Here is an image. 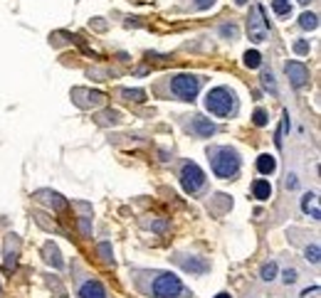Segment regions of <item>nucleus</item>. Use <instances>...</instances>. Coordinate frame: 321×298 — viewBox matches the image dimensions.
Segmentation results:
<instances>
[{"label": "nucleus", "instance_id": "423d86ee", "mask_svg": "<svg viewBox=\"0 0 321 298\" xmlns=\"http://www.w3.org/2000/svg\"><path fill=\"white\" fill-rule=\"evenodd\" d=\"M247 32H250V40L252 42H264L267 40V20H264V10L260 5H255L252 8V13H250V20H247Z\"/></svg>", "mask_w": 321, "mask_h": 298}, {"label": "nucleus", "instance_id": "9d476101", "mask_svg": "<svg viewBox=\"0 0 321 298\" xmlns=\"http://www.w3.org/2000/svg\"><path fill=\"white\" fill-rule=\"evenodd\" d=\"M79 298H106V291L99 281H87L82 288H79Z\"/></svg>", "mask_w": 321, "mask_h": 298}, {"label": "nucleus", "instance_id": "f257e3e1", "mask_svg": "<svg viewBox=\"0 0 321 298\" xmlns=\"http://www.w3.org/2000/svg\"><path fill=\"white\" fill-rule=\"evenodd\" d=\"M210 163H212V173L223 180L235 178L237 170H240V155H237V150L228 148V146L212 150L210 153Z\"/></svg>", "mask_w": 321, "mask_h": 298}, {"label": "nucleus", "instance_id": "4be33fe9", "mask_svg": "<svg viewBox=\"0 0 321 298\" xmlns=\"http://www.w3.org/2000/svg\"><path fill=\"white\" fill-rule=\"evenodd\" d=\"M294 52L296 55H309V42H304V40L294 42Z\"/></svg>", "mask_w": 321, "mask_h": 298}, {"label": "nucleus", "instance_id": "7c9ffc66", "mask_svg": "<svg viewBox=\"0 0 321 298\" xmlns=\"http://www.w3.org/2000/svg\"><path fill=\"white\" fill-rule=\"evenodd\" d=\"M235 3H237V5H245V3H247V0H235Z\"/></svg>", "mask_w": 321, "mask_h": 298}, {"label": "nucleus", "instance_id": "39448f33", "mask_svg": "<svg viewBox=\"0 0 321 298\" xmlns=\"http://www.w3.org/2000/svg\"><path fill=\"white\" fill-rule=\"evenodd\" d=\"M180 185H183V190H185V192L195 195V192H200V190H203L205 173L195 165V163H185V165L180 168Z\"/></svg>", "mask_w": 321, "mask_h": 298}, {"label": "nucleus", "instance_id": "c756f323", "mask_svg": "<svg viewBox=\"0 0 321 298\" xmlns=\"http://www.w3.org/2000/svg\"><path fill=\"white\" fill-rule=\"evenodd\" d=\"M215 298H230V296H228V293H218Z\"/></svg>", "mask_w": 321, "mask_h": 298}, {"label": "nucleus", "instance_id": "2f4dec72", "mask_svg": "<svg viewBox=\"0 0 321 298\" xmlns=\"http://www.w3.org/2000/svg\"><path fill=\"white\" fill-rule=\"evenodd\" d=\"M299 3H301V5H306V3H309V0H299Z\"/></svg>", "mask_w": 321, "mask_h": 298}, {"label": "nucleus", "instance_id": "412c9836", "mask_svg": "<svg viewBox=\"0 0 321 298\" xmlns=\"http://www.w3.org/2000/svg\"><path fill=\"white\" fill-rule=\"evenodd\" d=\"M306 259H309L311 264H319V244H311V246L306 249Z\"/></svg>", "mask_w": 321, "mask_h": 298}, {"label": "nucleus", "instance_id": "cd10ccee", "mask_svg": "<svg viewBox=\"0 0 321 298\" xmlns=\"http://www.w3.org/2000/svg\"><path fill=\"white\" fill-rule=\"evenodd\" d=\"M212 3H215V0H198V8H200V10H207Z\"/></svg>", "mask_w": 321, "mask_h": 298}, {"label": "nucleus", "instance_id": "f03ea898", "mask_svg": "<svg viewBox=\"0 0 321 298\" xmlns=\"http://www.w3.org/2000/svg\"><path fill=\"white\" fill-rule=\"evenodd\" d=\"M205 109L218 116V119H225L235 111V94L228 87H215V89L207 91L205 96Z\"/></svg>", "mask_w": 321, "mask_h": 298}, {"label": "nucleus", "instance_id": "6e6552de", "mask_svg": "<svg viewBox=\"0 0 321 298\" xmlns=\"http://www.w3.org/2000/svg\"><path fill=\"white\" fill-rule=\"evenodd\" d=\"M178 264L185 268V271H190V273H205L207 268H210V264L205 261L203 256H190V259H185V256H178Z\"/></svg>", "mask_w": 321, "mask_h": 298}, {"label": "nucleus", "instance_id": "2eb2a0df", "mask_svg": "<svg viewBox=\"0 0 321 298\" xmlns=\"http://www.w3.org/2000/svg\"><path fill=\"white\" fill-rule=\"evenodd\" d=\"M272 8H274V13H277L279 18H287V15L292 13V3H289V0H272Z\"/></svg>", "mask_w": 321, "mask_h": 298}, {"label": "nucleus", "instance_id": "dca6fc26", "mask_svg": "<svg viewBox=\"0 0 321 298\" xmlns=\"http://www.w3.org/2000/svg\"><path fill=\"white\" fill-rule=\"evenodd\" d=\"M260 64H262V55H260L257 50H250V52L245 55V67H247V69H257Z\"/></svg>", "mask_w": 321, "mask_h": 298}, {"label": "nucleus", "instance_id": "6ab92c4d", "mask_svg": "<svg viewBox=\"0 0 321 298\" xmlns=\"http://www.w3.org/2000/svg\"><path fill=\"white\" fill-rule=\"evenodd\" d=\"M274 278H277V264L269 261L262 266V281H274Z\"/></svg>", "mask_w": 321, "mask_h": 298}, {"label": "nucleus", "instance_id": "b1692460", "mask_svg": "<svg viewBox=\"0 0 321 298\" xmlns=\"http://www.w3.org/2000/svg\"><path fill=\"white\" fill-rule=\"evenodd\" d=\"M282 281H284L287 286H289V283H294V281H296V271H294V268H287V271L282 273Z\"/></svg>", "mask_w": 321, "mask_h": 298}, {"label": "nucleus", "instance_id": "aec40b11", "mask_svg": "<svg viewBox=\"0 0 321 298\" xmlns=\"http://www.w3.org/2000/svg\"><path fill=\"white\" fill-rule=\"evenodd\" d=\"M262 84L272 91V94H277V82H274V74H272V72H264L262 74Z\"/></svg>", "mask_w": 321, "mask_h": 298}, {"label": "nucleus", "instance_id": "9b49d317", "mask_svg": "<svg viewBox=\"0 0 321 298\" xmlns=\"http://www.w3.org/2000/svg\"><path fill=\"white\" fill-rule=\"evenodd\" d=\"M193 131L200 136V138H210V136H215V123L210 119H200V116H195V121H193Z\"/></svg>", "mask_w": 321, "mask_h": 298}, {"label": "nucleus", "instance_id": "4468645a", "mask_svg": "<svg viewBox=\"0 0 321 298\" xmlns=\"http://www.w3.org/2000/svg\"><path fill=\"white\" fill-rule=\"evenodd\" d=\"M299 25H301L304 30H316V28H319V18H316L314 13H304V15L299 18Z\"/></svg>", "mask_w": 321, "mask_h": 298}, {"label": "nucleus", "instance_id": "a211bd4d", "mask_svg": "<svg viewBox=\"0 0 321 298\" xmlns=\"http://www.w3.org/2000/svg\"><path fill=\"white\" fill-rule=\"evenodd\" d=\"M121 96L126 99V101H136V104H141L144 99H146V94L141 89H124L121 91Z\"/></svg>", "mask_w": 321, "mask_h": 298}, {"label": "nucleus", "instance_id": "c85d7f7f", "mask_svg": "<svg viewBox=\"0 0 321 298\" xmlns=\"http://www.w3.org/2000/svg\"><path fill=\"white\" fill-rule=\"evenodd\" d=\"M287 187H289V190L296 187V175H289V178H287Z\"/></svg>", "mask_w": 321, "mask_h": 298}, {"label": "nucleus", "instance_id": "ddd939ff", "mask_svg": "<svg viewBox=\"0 0 321 298\" xmlns=\"http://www.w3.org/2000/svg\"><path fill=\"white\" fill-rule=\"evenodd\" d=\"M252 192H255L257 200H269V197H272V185H269L267 180H257V182L252 185Z\"/></svg>", "mask_w": 321, "mask_h": 298}, {"label": "nucleus", "instance_id": "393cba45", "mask_svg": "<svg viewBox=\"0 0 321 298\" xmlns=\"http://www.w3.org/2000/svg\"><path fill=\"white\" fill-rule=\"evenodd\" d=\"M220 35H223V37H237V28H235V25H223V28H220Z\"/></svg>", "mask_w": 321, "mask_h": 298}, {"label": "nucleus", "instance_id": "bb28decb", "mask_svg": "<svg viewBox=\"0 0 321 298\" xmlns=\"http://www.w3.org/2000/svg\"><path fill=\"white\" fill-rule=\"evenodd\" d=\"M99 254H101L104 259H112V256H109V254H112V249H109V244H101V246H99Z\"/></svg>", "mask_w": 321, "mask_h": 298}, {"label": "nucleus", "instance_id": "f3484780", "mask_svg": "<svg viewBox=\"0 0 321 298\" xmlns=\"http://www.w3.org/2000/svg\"><path fill=\"white\" fill-rule=\"evenodd\" d=\"M45 254H47V256H45V259H47V261H50V264H52V266H55V268H62V259H59L57 249H55V246H52V244H47V246H45Z\"/></svg>", "mask_w": 321, "mask_h": 298}, {"label": "nucleus", "instance_id": "5701e85b", "mask_svg": "<svg viewBox=\"0 0 321 298\" xmlns=\"http://www.w3.org/2000/svg\"><path fill=\"white\" fill-rule=\"evenodd\" d=\"M42 200H47V202H52L55 207H62L64 202L59 200V195H50V192H42Z\"/></svg>", "mask_w": 321, "mask_h": 298}, {"label": "nucleus", "instance_id": "0eeeda50", "mask_svg": "<svg viewBox=\"0 0 321 298\" xmlns=\"http://www.w3.org/2000/svg\"><path fill=\"white\" fill-rule=\"evenodd\" d=\"M284 72H287V77H289L294 89H301V87L309 84V69H306L301 62H289V64L284 67Z\"/></svg>", "mask_w": 321, "mask_h": 298}, {"label": "nucleus", "instance_id": "1a4fd4ad", "mask_svg": "<svg viewBox=\"0 0 321 298\" xmlns=\"http://www.w3.org/2000/svg\"><path fill=\"white\" fill-rule=\"evenodd\" d=\"M301 209H304V214H309L311 219H321L319 197H316L314 192H306V195L301 197Z\"/></svg>", "mask_w": 321, "mask_h": 298}, {"label": "nucleus", "instance_id": "a878e982", "mask_svg": "<svg viewBox=\"0 0 321 298\" xmlns=\"http://www.w3.org/2000/svg\"><path fill=\"white\" fill-rule=\"evenodd\" d=\"M252 119H255V126H264V123H267V114H264V109H257Z\"/></svg>", "mask_w": 321, "mask_h": 298}, {"label": "nucleus", "instance_id": "7ed1b4c3", "mask_svg": "<svg viewBox=\"0 0 321 298\" xmlns=\"http://www.w3.org/2000/svg\"><path fill=\"white\" fill-rule=\"evenodd\" d=\"M153 296L156 298H183L188 296V291L183 288L180 278L173 273H161L153 283Z\"/></svg>", "mask_w": 321, "mask_h": 298}, {"label": "nucleus", "instance_id": "f8f14e48", "mask_svg": "<svg viewBox=\"0 0 321 298\" xmlns=\"http://www.w3.org/2000/svg\"><path fill=\"white\" fill-rule=\"evenodd\" d=\"M257 170H260L262 175H272V173L277 170V158H274V155H260V158H257Z\"/></svg>", "mask_w": 321, "mask_h": 298}, {"label": "nucleus", "instance_id": "20e7f679", "mask_svg": "<svg viewBox=\"0 0 321 298\" xmlns=\"http://www.w3.org/2000/svg\"><path fill=\"white\" fill-rule=\"evenodd\" d=\"M171 91L180 101H193L195 94L200 91V77H195V74H178L171 82Z\"/></svg>", "mask_w": 321, "mask_h": 298}]
</instances>
